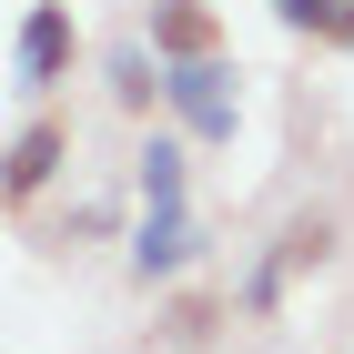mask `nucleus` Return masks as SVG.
<instances>
[{
  "label": "nucleus",
  "mask_w": 354,
  "mask_h": 354,
  "mask_svg": "<svg viewBox=\"0 0 354 354\" xmlns=\"http://www.w3.org/2000/svg\"><path fill=\"white\" fill-rule=\"evenodd\" d=\"M192 152H223V142L243 132V71L233 51H203V61H162V102H152Z\"/></svg>",
  "instance_id": "f257e3e1"
},
{
  "label": "nucleus",
  "mask_w": 354,
  "mask_h": 354,
  "mask_svg": "<svg viewBox=\"0 0 354 354\" xmlns=\"http://www.w3.org/2000/svg\"><path fill=\"white\" fill-rule=\"evenodd\" d=\"M324 263H334V223H324V213H294L263 253H253V273H243V314H253V324H273V314H283V294H294V273H324Z\"/></svg>",
  "instance_id": "f03ea898"
},
{
  "label": "nucleus",
  "mask_w": 354,
  "mask_h": 354,
  "mask_svg": "<svg viewBox=\"0 0 354 354\" xmlns=\"http://www.w3.org/2000/svg\"><path fill=\"white\" fill-rule=\"evenodd\" d=\"M10 71H21V91H30V102H51V91L82 71V21H71V0H30V10H21Z\"/></svg>",
  "instance_id": "7ed1b4c3"
},
{
  "label": "nucleus",
  "mask_w": 354,
  "mask_h": 354,
  "mask_svg": "<svg viewBox=\"0 0 354 354\" xmlns=\"http://www.w3.org/2000/svg\"><path fill=\"white\" fill-rule=\"evenodd\" d=\"M61 172H71V111H30L21 132L0 142V203H10V213H21V203H41V192L61 183Z\"/></svg>",
  "instance_id": "20e7f679"
},
{
  "label": "nucleus",
  "mask_w": 354,
  "mask_h": 354,
  "mask_svg": "<svg viewBox=\"0 0 354 354\" xmlns=\"http://www.w3.org/2000/svg\"><path fill=\"white\" fill-rule=\"evenodd\" d=\"M203 253H213L203 213H192V203H172V213H142V223H132V253H122V263H132V283H183Z\"/></svg>",
  "instance_id": "39448f33"
},
{
  "label": "nucleus",
  "mask_w": 354,
  "mask_h": 354,
  "mask_svg": "<svg viewBox=\"0 0 354 354\" xmlns=\"http://www.w3.org/2000/svg\"><path fill=\"white\" fill-rule=\"evenodd\" d=\"M132 192H142V213H172V203H192V142L172 132V122L132 142Z\"/></svg>",
  "instance_id": "423d86ee"
},
{
  "label": "nucleus",
  "mask_w": 354,
  "mask_h": 354,
  "mask_svg": "<svg viewBox=\"0 0 354 354\" xmlns=\"http://www.w3.org/2000/svg\"><path fill=\"white\" fill-rule=\"evenodd\" d=\"M142 51H152V61H203V51H223L213 0H152V10H142Z\"/></svg>",
  "instance_id": "0eeeda50"
},
{
  "label": "nucleus",
  "mask_w": 354,
  "mask_h": 354,
  "mask_svg": "<svg viewBox=\"0 0 354 354\" xmlns=\"http://www.w3.org/2000/svg\"><path fill=\"white\" fill-rule=\"evenodd\" d=\"M102 91H111V111L152 122V102H162V61L142 51V30H122V41L102 51Z\"/></svg>",
  "instance_id": "6e6552de"
},
{
  "label": "nucleus",
  "mask_w": 354,
  "mask_h": 354,
  "mask_svg": "<svg viewBox=\"0 0 354 354\" xmlns=\"http://www.w3.org/2000/svg\"><path fill=\"white\" fill-rule=\"evenodd\" d=\"M213 324H223V304H213V294H183V304H162L152 344H172V354H203V344H213Z\"/></svg>",
  "instance_id": "1a4fd4ad"
},
{
  "label": "nucleus",
  "mask_w": 354,
  "mask_h": 354,
  "mask_svg": "<svg viewBox=\"0 0 354 354\" xmlns=\"http://www.w3.org/2000/svg\"><path fill=\"white\" fill-rule=\"evenodd\" d=\"M334 10H344V0H273V21L304 30V41H334Z\"/></svg>",
  "instance_id": "9d476101"
},
{
  "label": "nucleus",
  "mask_w": 354,
  "mask_h": 354,
  "mask_svg": "<svg viewBox=\"0 0 354 354\" xmlns=\"http://www.w3.org/2000/svg\"><path fill=\"white\" fill-rule=\"evenodd\" d=\"M334 51H354V0H344V10H334Z\"/></svg>",
  "instance_id": "9b49d317"
}]
</instances>
